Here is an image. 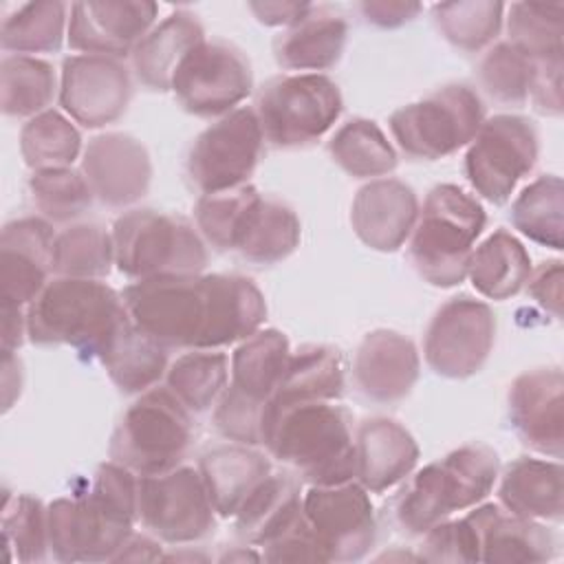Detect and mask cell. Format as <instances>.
Returning a JSON list of instances; mask_svg holds the SVG:
<instances>
[{
  "label": "cell",
  "mask_w": 564,
  "mask_h": 564,
  "mask_svg": "<svg viewBox=\"0 0 564 564\" xmlns=\"http://www.w3.org/2000/svg\"><path fill=\"white\" fill-rule=\"evenodd\" d=\"M130 319L165 348L216 350L260 330L267 302L253 280L236 273H189L126 286Z\"/></svg>",
  "instance_id": "6da1fadb"
},
{
  "label": "cell",
  "mask_w": 564,
  "mask_h": 564,
  "mask_svg": "<svg viewBox=\"0 0 564 564\" xmlns=\"http://www.w3.org/2000/svg\"><path fill=\"white\" fill-rule=\"evenodd\" d=\"M137 480L128 467L101 463L84 494L46 507L48 551L59 562H112L132 535Z\"/></svg>",
  "instance_id": "7a4b0ae2"
},
{
  "label": "cell",
  "mask_w": 564,
  "mask_h": 564,
  "mask_svg": "<svg viewBox=\"0 0 564 564\" xmlns=\"http://www.w3.org/2000/svg\"><path fill=\"white\" fill-rule=\"evenodd\" d=\"M262 445L311 485L355 480L352 419L330 401L267 408Z\"/></svg>",
  "instance_id": "3957f363"
},
{
  "label": "cell",
  "mask_w": 564,
  "mask_h": 564,
  "mask_svg": "<svg viewBox=\"0 0 564 564\" xmlns=\"http://www.w3.org/2000/svg\"><path fill=\"white\" fill-rule=\"evenodd\" d=\"M130 322L123 297L101 280L55 278L26 306V337L37 346H70L99 357Z\"/></svg>",
  "instance_id": "277c9868"
},
{
  "label": "cell",
  "mask_w": 564,
  "mask_h": 564,
  "mask_svg": "<svg viewBox=\"0 0 564 564\" xmlns=\"http://www.w3.org/2000/svg\"><path fill=\"white\" fill-rule=\"evenodd\" d=\"M498 454L482 443L463 445L416 471L401 489L394 516L403 531L423 535L454 511L487 498L498 480Z\"/></svg>",
  "instance_id": "5b68a950"
},
{
  "label": "cell",
  "mask_w": 564,
  "mask_h": 564,
  "mask_svg": "<svg viewBox=\"0 0 564 564\" xmlns=\"http://www.w3.org/2000/svg\"><path fill=\"white\" fill-rule=\"evenodd\" d=\"M482 205L452 183L427 192L410 234V260L432 286H456L467 278L474 242L482 234Z\"/></svg>",
  "instance_id": "8992f818"
},
{
  "label": "cell",
  "mask_w": 564,
  "mask_h": 564,
  "mask_svg": "<svg viewBox=\"0 0 564 564\" xmlns=\"http://www.w3.org/2000/svg\"><path fill=\"white\" fill-rule=\"evenodd\" d=\"M115 264L132 280L189 275L207 267V249L192 223L156 209H130L112 225Z\"/></svg>",
  "instance_id": "52a82bcc"
},
{
  "label": "cell",
  "mask_w": 564,
  "mask_h": 564,
  "mask_svg": "<svg viewBox=\"0 0 564 564\" xmlns=\"http://www.w3.org/2000/svg\"><path fill=\"white\" fill-rule=\"evenodd\" d=\"M192 443L189 410L165 388H150L123 412L110 438V458L137 476L174 469Z\"/></svg>",
  "instance_id": "ba28073f"
},
{
  "label": "cell",
  "mask_w": 564,
  "mask_h": 564,
  "mask_svg": "<svg viewBox=\"0 0 564 564\" xmlns=\"http://www.w3.org/2000/svg\"><path fill=\"white\" fill-rule=\"evenodd\" d=\"M341 108L339 86L330 77L297 73L269 79L260 88L253 110L264 141L275 148H297L328 132Z\"/></svg>",
  "instance_id": "9c48e42d"
},
{
  "label": "cell",
  "mask_w": 564,
  "mask_h": 564,
  "mask_svg": "<svg viewBox=\"0 0 564 564\" xmlns=\"http://www.w3.org/2000/svg\"><path fill=\"white\" fill-rule=\"evenodd\" d=\"M482 121L485 108L478 93L465 84H449L394 110L390 130L403 154L436 161L471 143Z\"/></svg>",
  "instance_id": "30bf717a"
},
{
  "label": "cell",
  "mask_w": 564,
  "mask_h": 564,
  "mask_svg": "<svg viewBox=\"0 0 564 564\" xmlns=\"http://www.w3.org/2000/svg\"><path fill=\"white\" fill-rule=\"evenodd\" d=\"M540 152L538 128L522 115H494L485 119L465 154L469 185L489 203L502 205L527 176Z\"/></svg>",
  "instance_id": "8fae6325"
},
{
  "label": "cell",
  "mask_w": 564,
  "mask_h": 564,
  "mask_svg": "<svg viewBox=\"0 0 564 564\" xmlns=\"http://www.w3.org/2000/svg\"><path fill=\"white\" fill-rule=\"evenodd\" d=\"M214 513L205 480L194 467L176 465L137 480V518L163 542L200 540L214 527Z\"/></svg>",
  "instance_id": "7c38bea8"
},
{
  "label": "cell",
  "mask_w": 564,
  "mask_h": 564,
  "mask_svg": "<svg viewBox=\"0 0 564 564\" xmlns=\"http://www.w3.org/2000/svg\"><path fill=\"white\" fill-rule=\"evenodd\" d=\"M262 130L256 110L240 106L207 126L189 148L187 176L200 194H216L249 183L260 152Z\"/></svg>",
  "instance_id": "4fadbf2b"
},
{
  "label": "cell",
  "mask_w": 564,
  "mask_h": 564,
  "mask_svg": "<svg viewBox=\"0 0 564 564\" xmlns=\"http://www.w3.org/2000/svg\"><path fill=\"white\" fill-rule=\"evenodd\" d=\"M253 73L247 55L225 40L196 44L172 77L170 90L196 117H223L251 93Z\"/></svg>",
  "instance_id": "5bb4252c"
},
{
  "label": "cell",
  "mask_w": 564,
  "mask_h": 564,
  "mask_svg": "<svg viewBox=\"0 0 564 564\" xmlns=\"http://www.w3.org/2000/svg\"><path fill=\"white\" fill-rule=\"evenodd\" d=\"M496 339V319L491 308L469 295L447 300L432 317L423 355L427 366L447 379H465L476 375Z\"/></svg>",
  "instance_id": "9a60e30c"
},
{
  "label": "cell",
  "mask_w": 564,
  "mask_h": 564,
  "mask_svg": "<svg viewBox=\"0 0 564 564\" xmlns=\"http://www.w3.org/2000/svg\"><path fill=\"white\" fill-rule=\"evenodd\" d=\"M302 516L326 553V562L361 560L375 544L377 522L370 491L357 480L313 485L302 496Z\"/></svg>",
  "instance_id": "2e32d148"
},
{
  "label": "cell",
  "mask_w": 564,
  "mask_h": 564,
  "mask_svg": "<svg viewBox=\"0 0 564 564\" xmlns=\"http://www.w3.org/2000/svg\"><path fill=\"white\" fill-rule=\"evenodd\" d=\"M130 73L117 57L73 55L64 59L59 104L84 128L117 121L130 101Z\"/></svg>",
  "instance_id": "e0dca14e"
},
{
  "label": "cell",
  "mask_w": 564,
  "mask_h": 564,
  "mask_svg": "<svg viewBox=\"0 0 564 564\" xmlns=\"http://www.w3.org/2000/svg\"><path fill=\"white\" fill-rule=\"evenodd\" d=\"M55 229L46 218L24 216L7 223L0 234L2 306L26 308L48 284L53 271Z\"/></svg>",
  "instance_id": "ac0fdd59"
},
{
  "label": "cell",
  "mask_w": 564,
  "mask_h": 564,
  "mask_svg": "<svg viewBox=\"0 0 564 564\" xmlns=\"http://www.w3.org/2000/svg\"><path fill=\"white\" fill-rule=\"evenodd\" d=\"M159 7L148 0L75 2L68 18V44L84 55L126 57L154 26Z\"/></svg>",
  "instance_id": "d6986e66"
},
{
  "label": "cell",
  "mask_w": 564,
  "mask_h": 564,
  "mask_svg": "<svg viewBox=\"0 0 564 564\" xmlns=\"http://www.w3.org/2000/svg\"><path fill=\"white\" fill-rule=\"evenodd\" d=\"M82 174L95 198L108 207H126L145 196L152 181V161L139 139L123 132H104L84 148Z\"/></svg>",
  "instance_id": "ffe728a7"
},
{
  "label": "cell",
  "mask_w": 564,
  "mask_h": 564,
  "mask_svg": "<svg viewBox=\"0 0 564 564\" xmlns=\"http://www.w3.org/2000/svg\"><path fill=\"white\" fill-rule=\"evenodd\" d=\"M564 377L560 368H533L509 388V419L531 449L562 458L564 447Z\"/></svg>",
  "instance_id": "44dd1931"
},
{
  "label": "cell",
  "mask_w": 564,
  "mask_h": 564,
  "mask_svg": "<svg viewBox=\"0 0 564 564\" xmlns=\"http://www.w3.org/2000/svg\"><path fill=\"white\" fill-rule=\"evenodd\" d=\"M421 359L412 339L397 330L377 328L357 346L352 377L359 392L377 403H394L410 394L419 379Z\"/></svg>",
  "instance_id": "7402d4cb"
},
{
  "label": "cell",
  "mask_w": 564,
  "mask_h": 564,
  "mask_svg": "<svg viewBox=\"0 0 564 564\" xmlns=\"http://www.w3.org/2000/svg\"><path fill=\"white\" fill-rule=\"evenodd\" d=\"M416 216L419 198L399 178L366 183L350 205L352 231L375 251H397L410 238Z\"/></svg>",
  "instance_id": "603a6c76"
},
{
  "label": "cell",
  "mask_w": 564,
  "mask_h": 564,
  "mask_svg": "<svg viewBox=\"0 0 564 564\" xmlns=\"http://www.w3.org/2000/svg\"><path fill=\"white\" fill-rule=\"evenodd\" d=\"M419 460L414 436L386 416L366 419L355 432V480L372 494L401 482Z\"/></svg>",
  "instance_id": "cb8c5ba5"
},
{
  "label": "cell",
  "mask_w": 564,
  "mask_h": 564,
  "mask_svg": "<svg viewBox=\"0 0 564 564\" xmlns=\"http://www.w3.org/2000/svg\"><path fill=\"white\" fill-rule=\"evenodd\" d=\"M467 516L478 533L480 562H546L555 555V535L540 520L498 505H480Z\"/></svg>",
  "instance_id": "d4e9b609"
},
{
  "label": "cell",
  "mask_w": 564,
  "mask_h": 564,
  "mask_svg": "<svg viewBox=\"0 0 564 564\" xmlns=\"http://www.w3.org/2000/svg\"><path fill=\"white\" fill-rule=\"evenodd\" d=\"M205 40L203 24L189 11H174L132 51V70L137 79L150 90H170L172 77L185 55Z\"/></svg>",
  "instance_id": "484cf974"
},
{
  "label": "cell",
  "mask_w": 564,
  "mask_h": 564,
  "mask_svg": "<svg viewBox=\"0 0 564 564\" xmlns=\"http://www.w3.org/2000/svg\"><path fill=\"white\" fill-rule=\"evenodd\" d=\"M198 471L212 507L223 518H234L251 491L271 474V463L253 445H223L203 454Z\"/></svg>",
  "instance_id": "4316f807"
},
{
  "label": "cell",
  "mask_w": 564,
  "mask_h": 564,
  "mask_svg": "<svg viewBox=\"0 0 564 564\" xmlns=\"http://www.w3.org/2000/svg\"><path fill=\"white\" fill-rule=\"evenodd\" d=\"M346 40V20L339 13L313 7L297 24L275 37L273 55L289 70H326L339 62Z\"/></svg>",
  "instance_id": "83f0119b"
},
{
  "label": "cell",
  "mask_w": 564,
  "mask_h": 564,
  "mask_svg": "<svg viewBox=\"0 0 564 564\" xmlns=\"http://www.w3.org/2000/svg\"><path fill=\"white\" fill-rule=\"evenodd\" d=\"M291 346L284 333L260 328L238 344L231 355L229 390L242 399L267 405L286 370Z\"/></svg>",
  "instance_id": "f1b7e54d"
},
{
  "label": "cell",
  "mask_w": 564,
  "mask_h": 564,
  "mask_svg": "<svg viewBox=\"0 0 564 564\" xmlns=\"http://www.w3.org/2000/svg\"><path fill=\"white\" fill-rule=\"evenodd\" d=\"M562 465L522 456L507 465L498 498L500 505L531 520H562Z\"/></svg>",
  "instance_id": "f546056e"
},
{
  "label": "cell",
  "mask_w": 564,
  "mask_h": 564,
  "mask_svg": "<svg viewBox=\"0 0 564 564\" xmlns=\"http://www.w3.org/2000/svg\"><path fill=\"white\" fill-rule=\"evenodd\" d=\"M344 392V361L337 348L308 344L291 352L286 370L267 403L269 410L308 401H335Z\"/></svg>",
  "instance_id": "4dcf8cb0"
},
{
  "label": "cell",
  "mask_w": 564,
  "mask_h": 564,
  "mask_svg": "<svg viewBox=\"0 0 564 564\" xmlns=\"http://www.w3.org/2000/svg\"><path fill=\"white\" fill-rule=\"evenodd\" d=\"M110 381L126 394H141L167 372V348L126 322L97 357Z\"/></svg>",
  "instance_id": "1f68e13d"
},
{
  "label": "cell",
  "mask_w": 564,
  "mask_h": 564,
  "mask_svg": "<svg viewBox=\"0 0 564 564\" xmlns=\"http://www.w3.org/2000/svg\"><path fill=\"white\" fill-rule=\"evenodd\" d=\"M531 258L524 245L507 229H496L469 256L467 278L489 300H509L531 275Z\"/></svg>",
  "instance_id": "d6a6232c"
},
{
  "label": "cell",
  "mask_w": 564,
  "mask_h": 564,
  "mask_svg": "<svg viewBox=\"0 0 564 564\" xmlns=\"http://www.w3.org/2000/svg\"><path fill=\"white\" fill-rule=\"evenodd\" d=\"M302 516V496L293 478L269 474L245 500L236 518V533L249 544H267Z\"/></svg>",
  "instance_id": "836d02e7"
},
{
  "label": "cell",
  "mask_w": 564,
  "mask_h": 564,
  "mask_svg": "<svg viewBox=\"0 0 564 564\" xmlns=\"http://www.w3.org/2000/svg\"><path fill=\"white\" fill-rule=\"evenodd\" d=\"M300 236L302 225L297 214L286 203L262 196L236 251L253 264H275L295 251Z\"/></svg>",
  "instance_id": "e575fe53"
},
{
  "label": "cell",
  "mask_w": 564,
  "mask_h": 564,
  "mask_svg": "<svg viewBox=\"0 0 564 564\" xmlns=\"http://www.w3.org/2000/svg\"><path fill=\"white\" fill-rule=\"evenodd\" d=\"M511 225L529 240L562 249L564 234V185L555 174L538 176L511 205Z\"/></svg>",
  "instance_id": "d590c367"
},
{
  "label": "cell",
  "mask_w": 564,
  "mask_h": 564,
  "mask_svg": "<svg viewBox=\"0 0 564 564\" xmlns=\"http://www.w3.org/2000/svg\"><path fill=\"white\" fill-rule=\"evenodd\" d=\"M70 7L64 2H26L2 20L0 44L13 55L51 53L68 31Z\"/></svg>",
  "instance_id": "8d00e7d4"
},
{
  "label": "cell",
  "mask_w": 564,
  "mask_h": 564,
  "mask_svg": "<svg viewBox=\"0 0 564 564\" xmlns=\"http://www.w3.org/2000/svg\"><path fill=\"white\" fill-rule=\"evenodd\" d=\"M330 159L355 178L383 176L397 167V152L370 119H350L328 143Z\"/></svg>",
  "instance_id": "74e56055"
},
{
  "label": "cell",
  "mask_w": 564,
  "mask_h": 564,
  "mask_svg": "<svg viewBox=\"0 0 564 564\" xmlns=\"http://www.w3.org/2000/svg\"><path fill=\"white\" fill-rule=\"evenodd\" d=\"M55 95L53 66L33 55H7L0 62V108L7 117H35Z\"/></svg>",
  "instance_id": "f35d334b"
},
{
  "label": "cell",
  "mask_w": 564,
  "mask_h": 564,
  "mask_svg": "<svg viewBox=\"0 0 564 564\" xmlns=\"http://www.w3.org/2000/svg\"><path fill=\"white\" fill-rule=\"evenodd\" d=\"M165 383L189 412H205L229 383V359L218 350L185 352L167 368Z\"/></svg>",
  "instance_id": "ab89813d"
},
{
  "label": "cell",
  "mask_w": 564,
  "mask_h": 564,
  "mask_svg": "<svg viewBox=\"0 0 564 564\" xmlns=\"http://www.w3.org/2000/svg\"><path fill=\"white\" fill-rule=\"evenodd\" d=\"M260 200L262 194L249 183L216 194H200L194 207L196 227L216 249L236 251Z\"/></svg>",
  "instance_id": "60d3db41"
},
{
  "label": "cell",
  "mask_w": 564,
  "mask_h": 564,
  "mask_svg": "<svg viewBox=\"0 0 564 564\" xmlns=\"http://www.w3.org/2000/svg\"><path fill=\"white\" fill-rule=\"evenodd\" d=\"M509 44L533 62L562 57V2H513L507 13Z\"/></svg>",
  "instance_id": "b9f144b4"
},
{
  "label": "cell",
  "mask_w": 564,
  "mask_h": 564,
  "mask_svg": "<svg viewBox=\"0 0 564 564\" xmlns=\"http://www.w3.org/2000/svg\"><path fill=\"white\" fill-rule=\"evenodd\" d=\"M115 264L112 234L97 223H79L55 238L53 271L62 278L99 280Z\"/></svg>",
  "instance_id": "7bdbcfd3"
},
{
  "label": "cell",
  "mask_w": 564,
  "mask_h": 564,
  "mask_svg": "<svg viewBox=\"0 0 564 564\" xmlns=\"http://www.w3.org/2000/svg\"><path fill=\"white\" fill-rule=\"evenodd\" d=\"M20 152L33 172L70 167L82 152V137L62 112L44 110L22 126Z\"/></svg>",
  "instance_id": "ee69618b"
},
{
  "label": "cell",
  "mask_w": 564,
  "mask_h": 564,
  "mask_svg": "<svg viewBox=\"0 0 564 564\" xmlns=\"http://www.w3.org/2000/svg\"><path fill=\"white\" fill-rule=\"evenodd\" d=\"M434 20L443 37L460 51L485 48L502 26V2L491 0H458L432 7Z\"/></svg>",
  "instance_id": "f6af8a7d"
},
{
  "label": "cell",
  "mask_w": 564,
  "mask_h": 564,
  "mask_svg": "<svg viewBox=\"0 0 564 564\" xmlns=\"http://www.w3.org/2000/svg\"><path fill=\"white\" fill-rule=\"evenodd\" d=\"M35 207L51 223H68L93 205V189L86 176L73 167L37 170L29 178Z\"/></svg>",
  "instance_id": "bcb514c9"
},
{
  "label": "cell",
  "mask_w": 564,
  "mask_h": 564,
  "mask_svg": "<svg viewBox=\"0 0 564 564\" xmlns=\"http://www.w3.org/2000/svg\"><path fill=\"white\" fill-rule=\"evenodd\" d=\"M2 538L9 560L42 562L48 553L46 507L42 500L26 494L4 496Z\"/></svg>",
  "instance_id": "7dc6e473"
},
{
  "label": "cell",
  "mask_w": 564,
  "mask_h": 564,
  "mask_svg": "<svg viewBox=\"0 0 564 564\" xmlns=\"http://www.w3.org/2000/svg\"><path fill=\"white\" fill-rule=\"evenodd\" d=\"M535 62L509 42H500L485 53L478 64V79L485 93L505 106H522L529 99Z\"/></svg>",
  "instance_id": "c3c4849f"
},
{
  "label": "cell",
  "mask_w": 564,
  "mask_h": 564,
  "mask_svg": "<svg viewBox=\"0 0 564 564\" xmlns=\"http://www.w3.org/2000/svg\"><path fill=\"white\" fill-rule=\"evenodd\" d=\"M423 562H480L478 533L469 516L443 520L423 533L419 549Z\"/></svg>",
  "instance_id": "681fc988"
},
{
  "label": "cell",
  "mask_w": 564,
  "mask_h": 564,
  "mask_svg": "<svg viewBox=\"0 0 564 564\" xmlns=\"http://www.w3.org/2000/svg\"><path fill=\"white\" fill-rule=\"evenodd\" d=\"M262 560L267 562H326V553L315 533L300 516L289 529L262 544Z\"/></svg>",
  "instance_id": "f907efd6"
},
{
  "label": "cell",
  "mask_w": 564,
  "mask_h": 564,
  "mask_svg": "<svg viewBox=\"0 0 564 564\" xmlns=\"http://www.w3.org/2000/svg\"><path fill=\"white\" fill-rule=\"evenodd\" d=\"M529 97L538 112L549 117L562 115V57L535 62Z\"/></svg>",
  "instance_id": "816d5d0a"
},
{
  "label": "cell",
  "mask_w": 564,
  "mask_h": 564,
  "mask_svg": "<svg viewBox=\"0 0 564 564\" xmlns=\"http://www.w3.org/2000/svg\"><path fill=\"white\" fill-rule=\"evenodd\" d=\"M562 278H564L562 262L549 260V262H542L535 271H531L527 280V289L531 297L553 317L562 315Z\"/></svg>",
  "instance_id": "f5cc1de1"
},
{
  "label": "cell",
  "mask_w": 564,
  "mask_h": 564,
  "mask_svg": "<svg viewBox=\"0 0 564 564\" xmlns=\"http://www.w3.org/2000/svg\"><path fill=\"white\" fill-rule=\"evenodd\" d=\"M364 18L381 29H397L410 22L419 11V2H392V0H368L359 4Z\"/></svg>",
  "instance_id": "db71d44e"
},
{
  "label": "cell",
  "mask_w": 564,
  "mask_h": 564,
  "mask_svg": "<svg viewBox=\"0 0 564 564\" xmlns=\"http://www.w3.org/2000/svg\"><path fill=\"white\" fill-rule=\"evenodd\" d=\"M313 4L306 2H249V11L258 18V22L267 26H293L297 24Z\"/></svg>",
  "instance_id": "11a10c76"
},
{
  "label": "cell",
  "mask_w": 564,
  "mask_h": 564,
  "mask_svg": "<svg viewBox=\"0 0 564 564\" xmlns=\"http://www.w3.org/2000/svg\"><path fill=\"white\" fill-rule=\"evenodd\" d=\"M152 562V560H163L161 544L148 535H137L132 533L126 544L117 551L112 562Z\"/></svg>",
  "instance_id": "9f6ffc18"
},
{
  "label": "cell",
  "mask_w": 564,
  "mask_h": 564,
  "mask_svg": "<svg viewBox=\"0 0 564 564\" xmlns=\"http://www.w3.org/2000/svg\"><path fill=\"white\" fill-rule=\"evenodd\" d=\"M26 335V308L2 306V352H15Z\"/></svg>",
  "instance_id": "6f0895ef"
},
{
  "label": "cell",
  "mask_w": 564,
  "mask_h": 564,
  "mask_svg": "<svg viewBox=\"0 0 564 564\" xmlns=\"http://www.w3.org/2000/svg\"><path fill=\"white\" fill-rule=\"evenodd\" d=\"M262 555H258V553H251V551H247V549H242V551H234V553H227L225 557H223V562H234V560H260Z\"/></svg>",
  "instance_id": "680465c9"
}]
</instances>
